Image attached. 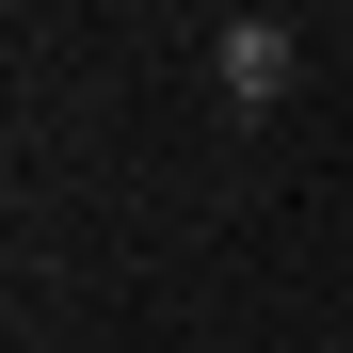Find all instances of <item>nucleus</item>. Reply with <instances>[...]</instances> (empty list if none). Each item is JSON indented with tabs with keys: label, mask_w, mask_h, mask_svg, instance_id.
<instances>
[{
	"label": "nucleus",
	"mask_w": 353,
	"mask_h": 353,
	"mask_svg": "<svg viewBox=\"0 0 353 353\" xmlns=\"http://www.w3.org/2000/svg\"><path fill=\"white\" fill-rule=\"evenodd\" d=\"M289 81H305L289 17H225V32H209V97H225V112H289Z\"/></svg>",
	"instance_id": "obj_1"
}]
</instances>
